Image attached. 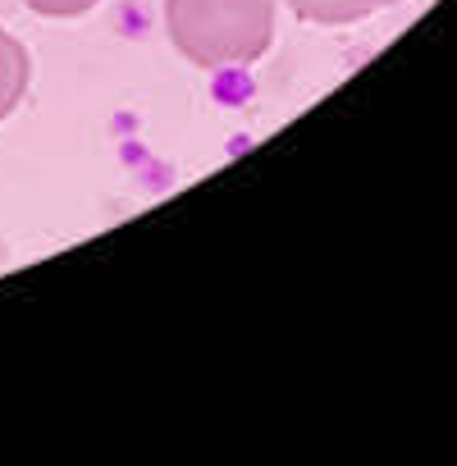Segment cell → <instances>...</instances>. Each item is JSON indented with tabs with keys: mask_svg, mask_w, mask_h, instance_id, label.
<instances>
[{
	"mask_svg": "<svg viewBox=\"0 0 457 466\" xmlns=\"http://www.w3.org/2000/svg\"><path fill=\"white\" fill-rule=\"evenodd\" d=\"M169 37L197 65H248L270 46L275 0H165Z\"/></svg>",
	"mask_w": 457,
	"mask_h": 466,
	"instance_id": "cell-1",
	"label": "cell"
},
{
	"mask_svg": "<svg viewBox=\"0 0 457 466\" xmlns=\"http://www.w3.org/2000/svg\"><path fill=\"white\" fill-rule=\"evenodd\" d=\"M289 5L311 24H348V19H366L384 5H398V0H289Z\"/></svg>",
	"mask_w": 457,
	"mask_h": 466,
	"instance_id": "cell-3",
	"label": "cell"
},
{
	"mask_svg": "<svg viewBox=\"0 0 457 466\" xmlns=\"http://www.w3.org/2000/svg\"><path fill=\"white\" fill-rule=\"evenodd\" d=\"M28 5H33L37 15H51V19H74V15L92 10L96 0H28Z\"/></svg>",
	"mask_w": 457,
	"mask_h": 466,
	"instance_id": "cell-4",
	"label": "cell"
},
{
	"mask_svg": "<svg viewBox=\"0 0 457 466\" xmlns=\"http://www.w3.org/2000/svg\"><path fill=\"white\" fill-rule=\"evenodd\" d=\"M28 92V51L10 37L0 33V119H5Z\"/></svg>",
	"mask_w": 457,
	"mask_h": 466,
	"instance_id": "cell-2",
	"label": "cell"
}]
</instances>
